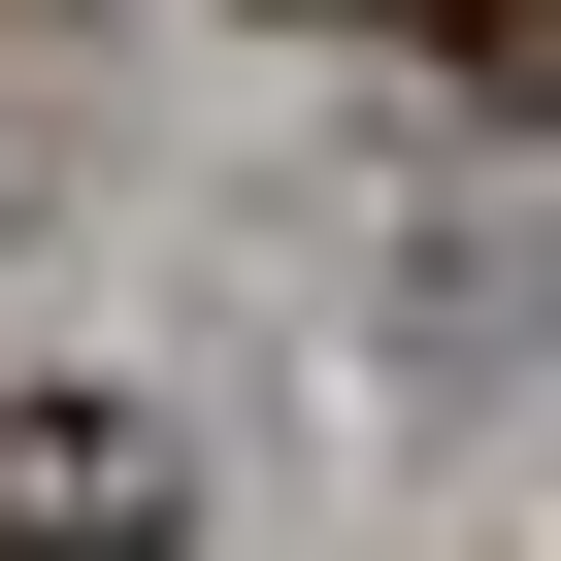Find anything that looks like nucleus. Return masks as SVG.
<instances>
[{"label":"nucleus","mask_w":561,"mask_h":561,"mask_svg":"<svg viewBox=\"0 0 561 561\" xmlns=\"http://www.w3.org/2000/svg\"><path fill=\"white\" fill-rule=\"evenodd\" d=\"M397 34H430L462 100H561V0H397Z\"/></svg>","instance_id":"f257e3e1"}]
</instances>
